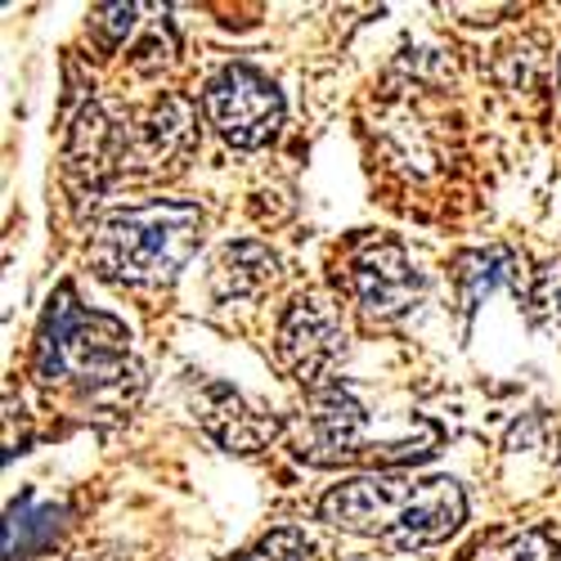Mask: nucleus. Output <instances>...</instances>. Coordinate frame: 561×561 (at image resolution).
<instances>
[{"label":"nucleus","instance_id":"1","mask_svg":"<svg viewBox=\"0 0 561 561\" xmlns=\"http://www.w3.org/2000/svg\"><path fill=\"white\" fill-rule=\"evenodd\" d=\"M319 517L346 535L409 552L449 539L467 522V494L449 477L373 472L333 485L319 503Z\"/></svg>","mask_w":561,"mask_h":561},{"label":"nucleus","instance_id":"2","mask_svg":"<svg viewBox=\"0 0 561 561\" xmlns=\"http://www.w3.org/2000/svg\"><path fill=\"white\" fill-rule=\"evenodd\" d=\"M203 243V211L198 203H135L108 211L90 239V261L104 278L126 288H162L194 261Z\"/></svg>","mask_w":561,"mask_h":561},{"label":"nucleus","instance_id":"3","mask_svg":"<svg viewBox=\"0 0 561 561\" xmlns=\"http://www.w3.org/2000/svg\"><path fill=\"white\" fill-rule=\"evenodd\" d=\"M36 373L41 382L77 387L90 396H108L135 382L130 333L117 319L85 310L68 288L50 301L36 342Z\"/></svg>","mask_w":561,"mask_h":561},{"label":"nucleus","instance_id":"4","mask_svg":"<svg viewBox=\"0 0 561 561\" xmlns=\"http://www.w3.org/2000/svg\"><path fill=\"white\" fill-rule=\"evenodd\" d=\"M203 108L233 149H261L284 126V95L252 64H225L203 90Z\"/></svg>","mask_w":561,"mask_h":561},{"label":"nucleus","instance_id":"5","mask_svg":"<svg viewBox=\"0 0 561 561\" xmlns=\"http://www.w3.org/2000/svg\"><path fill=\"white\" fill-rule=\"evenodd\" d=\"M346 284H351L355 306L373 323L409 319L417 310V301H423V288H427L423 274H417V265H413V256L391 239L359 243L355 256H351V270H346Z\"/></svg>","mask_w":561,"mask_h":561},{"label":"nucleus","instance_id":"6","mask_svg":"<svg viewBox=\"0 0 561 561\" xmlns=\"http://www.w3.org/2000/svg\"><path fill=\"white\" fill-rule=\"evenodd\" d=\"M274 351H278V364H284L297 382H319L346 351V329H342L337 306L319 293H301L288 306V314L278 319Z\"/></svg>","mask_w":561,"mask_h":561},{"label":"nucleus","instance_id":"7","mask_svg":"<svg viewBox=\"0 0 561 561\" xmlns=\"http://www.w3.org/2000/svg\"><path fill=\"white\" fill-rule=\"evenodd\" d=\"M373 445L396 454L391 445H382L373 436V409L351 391V387H323L314 391L306 432H301V458L310 462H355L368 458Z\"/></svg>","mask_w":561,"mask_h":561},{"label":"nucleus","instance_id":"8","mask_svg":"<svg viewBox=\"0 0 561 561\" xmlns=\"http://www.w3.org/2000/svg\"><path fill=\"white\" fill-rule=\"evenodd\" d=\"M203 423H207V432H211L220 445L239 449V454H252L256 445H265V440L274 436L270 417H261L256 409H248L239 391H225V387H211V391H207Z\"/></svg>","mask_w":561,"mask_h":561},{"label":"nucleus","instance_id":"9","mask_svg":"<svg viewBox=\"0 0 561 561\" xmlns=\"http://www.w3.org/2000/svg\"><path fill=\"white\" fill-rule=\"evenodd\" d=\"M270 278H274V256L261 243H229L216 256L211 288H216V301H243V297H256Z\"/></svg>","mask_w":561,"mask_h":561},{"label":"nucleus","instance_id":"10","mask_svg":"<svg viewBox=\"0 0 561 561\" xmlns=\"http://www.w3.org/2000/svg\"><path fill=\"white\" fill-rule=\"evenodd\" d=\"M458 561H561V539L543 526L490 530L467 548Z\"/></svg>","mask_w":561,"mask_h":561},{"label":"nucleus","instance_id":"11","mask_svg":"<svg viewBox=\"0 0 561 561\" xmlns=\"http://www.w3.org/2000/svg\"><path fill=\"white\" fill-rule=\"evenodd\" d=\"M517 256H512L507 248H485V252H467L458 256V293H462V310H477L481 297H490L494 288L503 284H517Z\"/></svg>","mask_w":561,"mask_h":561},{"label":"nucleus","instance_id":"12","mask_svg":"<svg viewBox=\"0 0 561 561\" xmlns=\"http://www.w3.org/2000/svg\"><path fill=\"white\" fill-rule=\"evenodd\" d=\"M59 517L64 512L50 507V503H32V499L14 503L10 522H5V557L10 561H32L36 543H50L59 535V526H64Z\"/></svg>","mask_w":561,"mask_h":561},{"label":"nucleus","instance_id":"13","mask_svg":"<svg viewBox=\"0 0 561 561\" xmlns=\"http://www.w3.org/2000/svg\"><path fill=\"white\" fill-rule=\"evenodd\" d=\"M233 561H319V543L301 526H278V530L261 535L252 548H243Z\"/></svg>","mask_w":561,"mask_h":561},{"label":"nucleus","instance_id":"14","mask_svg":"<svg viewBox=\"0 0 561 561\" xmlns=\"http://www.w3.org/2000/svg\"><path fill=\"white\" fill-rule=\"evenodd\" d=\"M95 27H104V32H108V41H117L122 32H130V27H135V10H130V5H108V10H100V14H95Z\"/></svg>","mask_w":561,"mask_h":561},{"label":"nucleus","instance_id":"15","mask_svg":"<svg viewBox=\"0 0 561 561\" xmlns=\"http://www.w3.org/2000/svg\"><path fill=\"white\" fill-rule=\"evenodd\" d=\"M539 301L552 310V319L561 323V265H552L548 274H543V284H539Z\"/></svg>","mask_w":561,"mask_h":561}]
</instances>
